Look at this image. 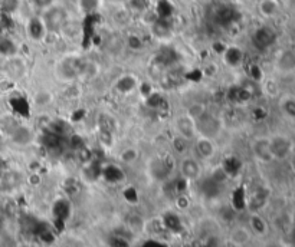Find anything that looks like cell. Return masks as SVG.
<instances>
[{"mask_svg":"<svg viewBox=\"0 0 295 247\" xmlns=\"http://www.w3.org/2000/svg\"><path fill=\"white\" fill-rule=\"evenodd\" d=\"M42 20L45 23V28L48 32H59L61 29L65 28L68 23V12L62 6L52 5L51 8L45 9Z\"/></svg>","mask_w":295,"mask_h":247,"instance_id":"obj_1","label":"cell"},{"mask_svg":"<svg viewBox=\"0 0 295 247\" xmlns=\"http://www.w3.org/2000/svg\"><path fill=\"white\" fill-rule=\"evenodd\" d=\"M194 124H196L198 134H200V137H206V138H216L222 130V122L219 118L209 112H205L194 121Z\"/></svg>","mask_w":295,"mask_h":247,"instance_id":"obj_2","label":"cell"},{"mask_svg":"<svg viewBox=\"0 0 295 247\" xmlns=\"http://www.w3.org/2000/svg\"><path fill=\"white\" fill-rule=\"evenodd\" d=\"M238 19L239 12L232 3H220L213 13L215 23L219 26H223V28H228L230 25H233Z\"/></svg>","mask_w":295,"mask_h":247,"instance_id":"obj_3","label":"cell"},{"mask_svg":"<svg viewBox=\"0 0 295 247\" xmlns=\"http://www.w3.org/2000/svg\"><path fill=\"white\" fill-rule=\"evenodd\" d=\"M269 145H271V152L274 160H285L291 155L294 144L292 141L285 137V135H275L269 138Z\"/></svg>","mask_w":295,"mask_h":247,"instance_id":"obj_4","label":"cell"},{"mask_svg":"<svg viewBox=\"0 0 295 247\" xmlns=\"http://www.w3.org/2000/svg\"><path fill=\"white\" fill-rule=\"evenodd\" d=\"M276 42L275 30L269 26H259L252 33V43L259 50H267Z\"/></svg>","mask_w":295,"mask_h":247,"instance_id":"obj_5","label":"cell"},{"mask_svg":"<svg viewBox=\"0 0 295 247\" xmlns=\"http://www.w3.org/2000/svg\"><path fill=\"white\" fill-rule=\"evenodd\" d=\"M173 158L166 155V157H159L152 162L150 165V171H152L153 177L156 180H164L170 175V172L173 170Z\"/></svg>","mask_w":295,"mask_h":247,"instance_id":"obj_6","label":"cell"},{"mask_svg":"<svg viewBox=\"0 0 295 247\" xmlns=\"http://www.w3.org/2000/svg\"><path fill=\"white\" fill-rule=\"evenodd\" d=\"M252 152L259 161L271 162L274 160L272 152H271V145H269V138H257L252 143Z\"/></svg>","mask_w":295,"mask_h":247,"instance_id":"obj_7","label":"cell"},{"mask_svg":"<svg viewBox=\"0 0 295 247\" xmlns=\"http://www.w3.org/2000/svg\"><path fill=\"white\" fill-rule=\"evenodd\" d=\"M176 128H177V131H179V135L181 137H184V138H187L189 141L193 140L194 137H196V124L194 121L191 119L189 115H181L177 118V121H176Z\"/></svg>","mask_w":295,"mask_h":247,"instance_id":"obj_8","label":"cell"},{"mask_svg":"<svg viewBox=\"0 0 295 247\" xmlns=\"http://www.w3.org/2000/svg\"><path fill=\"white\" fill-rule=\"evenodd\" d=\"M180 170L183 178L186 180H198L200 177V164L194 158H184L180 164Z\"/></svg>","mask_w":295,"mask_h":247,"instance_id":"obj_9","label":"cell"},{"mask_svg":"<svg viewBox=\"0 0 295 247\" xmlns=\"http://www.w3.org/2000/svg\"><path fill=\"white\" fill-rule=\"evenodd\" d=\"M276 68L281 71V72H294L295 71V50L292 49H286L282 50L281 55L276 59Z\"/></svg>","mask_w":295,"mask_h":247,"instance_id":"obj_10","label":"cell"},{"mask_svg":"<svg viewBox=\"0 0 295 247\" xmlns=\"http://www.w3.org/2000/svg\"><path fill=\"white\" fill-rule=\"evenodd\" d=\"M26 30H28L29 38L32 40H42L45 38L46 32H48L42 18H30L28 22V26H26Z\"/></svg>","mask_w":295,"mask_h":247,"instance_id":"obj_11","label":"cell"},{"mask_svg":"<svg viewBox=\"0 0 295 247\" xmlns=\"http://www.w3.org/2000/svg\"><path fill=\"white\" fill-rule=\"evenodd\" d=\"M251 98H252L251 92L243 85H233L229 88L228 99L232 104H247Z\"/></svg>","mask_w":295,"mask_h":247,"instance_id":"obj_12","label":"cell"},{"mask_svg":"<svg viewBox=\"0 0 295 247\" xmlns=\"http://www.w3.org/2000/svg\"><path fill=\"white\" fill-rule=\"evenodd\" d=\"M100 16H98V13H89V15H86L85 20H84V26H82V32H84V42H88V40H91V38L94 36V33H95V28L96 25L100 23Z\"/></svg>","mask_w":295,"mask_h":247,"instance_id":"obj_13","label":"cell"},{"mask_svg":"<svg viewBox=\"0 0 295 247\" xmlns=\"http://www.w3.org/2000/svg\"><path fill=\"white\" fill-rule=\"evenodd\" d=\"M196 150L199 152V155L205 160H209L215 155V145L212 143V138L206 137H200L196 141Z\"/></svg>","mask_w":295,"mask_h":247,"instance_id":"obj_14","label":"cell"},{"mask_svg":"<svg viewBox=\"0 0 295 247\" xmlns=\"http://www.w3.org/2000/svg\"><path fill=\"white\" fill-rule=\"evenodd\" d=\"M223 59L229 67H238L243 59V52L238 46H226V49L223 50Z\"/></svg>","mask_w":295,"mask_h":247,"instance_id":"obj_15","label":"cell"},{"mask_svg":"<svg viewBox=\"0 0 295 247\" xmlns=\"http://www.w3.org/2000/svg\"><path fill=\"white\" fill-rule=\"evenodd\" d=\"M152 30H153V33H154L157 38H167V36L172 33V25H170V20L157 18V19L153 22Z\"/></svg>","mask_w":295,"mask_h":247,"instance_id":"obj_16","label":"cell"},{"mask_svg":"<svg viewBox=\"0 0 295 247\" xmlns=\"http://www.w3.org/2000/svg\"><path fill=\"white\" fill-rule=\"evenodd\" d=\"M259 13L265 18H275L279 13L278 0H261L259 2Z\"/></svg>","mask_w":295,"mask_h":247,"instance_id":"obj_17","label":"cell"},{"mask_svg":"<svg viewBox=\"0 0 295 247\" xmlns=\"http://www.w3.org/2000/svg\"><path fill=\"white\" fill-rule=\"evenodd\" d=\"M240 167H242V162L239 158L230 155V157H226L223 162H222V170L225 171V174L228 177H235L236 174H239L240 171Z\"/></svg>","mask_w":295,"mask_h":247,"instance_id":"obj_18","label":"cell"},{"mask_svg":"<svg viewBox=\"0 0 295 247\" xmlns=\"http://www.w3.org/2000/svg\"><path fill=\"white\" fill-rule=\"evenodd\" d=\"M115 88H117L120 92H123V94H130V92H133L134 89L137 88V78H134V76L131 75L121 76V78L117 81Z\"/></svg>","mask_w":295,"mask_h":247,"instance_id":"obj_19","label":"cell"},{"mask_svg":"<svg viewBox=\"0 0 295 247\" xmlns=\"http://www.w3.org/2000/svg\"><path fill=\"white\" fill-rule=\"evenodd\" d=\"M18 53V46L16 43L8 36L0 35V55L8 57H13Z\"/></svg>","mask_w":295,"mask_h":247,"instance_id":"obj_20","label":"cell"},{"mask_svg":"<svg viewBox=\"0 0 295 247\" xmlns=\"http://www.w3.org/2000/svg\"><path fill=\"white\" fill-rule=\"evenodd\" d=\"M230 238H232V241L235 244L243 246V244H247L248 241L251 240V228L242 227V226L233 228L232 233H230Z\"/></svg>","mask_w":295,"mask_h":247,"instance_id":"obj_21","label":"cell"},{"mask_svg":"<svg viewBox=\"0 0 295 247\" xmlns=\"http://www.w3.org/2000/svg\"><path fill=\"white\" fill-rule=\"evenodd\" d=\"M101 175H104L105 180L110 181V182H120V181L124 180V172L118 165H108V167H105Z\"/></svg>","mask_w":295,"mask_h":247,"instance_id":"obj_22","label":"cell"},{"mask_svg":"<svg viewBox=\"0 0 295 247\" xmlns=\"http://www.w3.org/2000/svg\"><path fill=\"white\" fill-rule=\"evenodd\" d=\"M12 140L19 145H26L32 141V133L26 127H18L12 134Z\"/></svg>","mask_w":295,"mask_h":247,"instance_id":"obj_23","label":"cell"},{"mask_svg":"<svg viewBox=\"0 0 295 247\" xmlns=\"http://www.w3.org/2000/svg\"><path fill=\"white\" fill-rule=\"evenodd\" d=\"M42 143L48 150H58V148L62 147V135H58V134L52 133V131H48L46 134H43Z\"/></svg>","mask_w":295,"mask_h":247,"instance_id":"obj_24","label":"cell"},{"mask_svg":"<svg viewBox=\"0 0 295 247\" xmlns=\"http://www.w3.org/2000/svg\"><path fill=\"white\" fill-rule=\"evenodd\" d=\"M69 211H71V207L67 200H58L54 204V216L59 221H65L69 216Z\"/></svg>","mask_w":295,"mask_h":247,"instance_id":"obj_25","label":"cell"},{"mask_svg":"<svg viewBox=\"0 0 295 247\" xmlns=\"http://www.w3.org/2000/svg\"><path fill=\"white\" fill-rule=\"evenodd\" d=\"M156 13L160 19H170L173 15V5L170 0H159L156 5Z\"/></svg>","mask_w":295,"mask_h":247,"instance_id":"obj_26","label":"cell"},{"mask_svg":"<svg viewBox=\"0 0 295 247\" xmlns=\"http://www.w3.org/2000/svg\"><path fill=\"white\" fill-rule=\"evenodd\" d=\"M249 228H251V231H254V233H257V234H265L267 233V223H265V220L262 219L261 216H258V214H254V216H251V219H249Z\"/></svg>","mask_w":295,"mask_h":247,"instance_id":"obj_27","label":"cell"},{"mask_svg":"<svg viewBox=\"0 0 295 247\" xmlns=\"http://www.w3.org/2000/svg\"><path fill=\"white\" fill-rule=\"evenodd\" d=\"M98 125H100V131L101 133H114L115 122L114 119H113V116H110L108 114H101L98 116Z\"/></svg>","mask_w":295,"mask_h":247,"instance_id":"obj_28","label":"cell"},{"mask_svg":"<svg viewBox=\"0 0 295 247\" xmlns=\"http://www.w3.org/2000/svg\"><path fill=\"white\" fill-rule=\"evenodd\" d=\"M10 105H12V108H13V111H15L16 114L23 115V116H26V115L29 114L28 101H26L25 98H22V96H16V98H12V101H10Z\"/></svg>","mask_w":295,"mask_h":247,"instance_id":"obj_29","label":"cell"},{"mask_svg":"<svg viewBox=\"0 0 295 247\" xmlns=\"http://www.w3.org/2000/svg\"><path fill=\"white\" fill-rule=\"evenodd\" d=\"M156 60H157V62H160L162 65H172L173 62L176 60V53H174V50H173V49L164 48L157 53Z\"/></svg>","mask_w":295,"mask_h":247,"instance_id":"obj_30","label":"cell"},{"mask_svg":"<svg viewBox=\"0 0 295 247\" xmlns=\"http://www.w3.org/2000/svg\"><path fill=\"white\" fill-rule=\"evenodd\" d=\"M163 223H164V227L172 230V231H179L181 227L180 219L174 213H167L163 219Z\"/></svg>","mask_w":295,"mask_h":247,"instance_id":"obj_31","label":"cell"},{"mask_svg":"<svg viewBox=\"0 0 295 247\" xmlns=\"http://www.w3.org/2000/svg\"><path fill=\"white\" fill-rule=\"evenodd\" d=\"M247 193L243 190V187H239L235 190L233 193V200H232V203H233V206H235V209L236 210H243L247 207Z\"/></svg>","mask_w":295,"mask_h":247,"instance_id":"obj_32","label":"cell"},{"mask_svg":"<svg viewBox=\"0 0 295 247\" xmlns=\"http://www.w3.org/2000/svg\"><path fill=\"white\" fill-rule=\"evenodd\" d=\"M20 8V0H2L0 2V10L6 15L10 16L15 12H18Z\"/></svg>","mask_w":295,"mask_h":247,"instance_id":"obj_33","label":"cell"},{"mask_svg":"<svg viewBox=\"0 0 295 247\" xmlns=\"http://www.w3.org/2000/svg\"><path fill=\"white\" fill-rule=\"evenodd\" d=\"M281 109L288 118H295V98L294 96H285L281 101Z\"/></svg>","mask_w":295,"mask_h":247,"instance_id":"obj_34","label":"cell"},{"mask_svg":"<svg viewBox=\"0 0 295 247\" xmlns=\"http://www.w3.org/2000/svg\"><path fill=\"white\" fill-rule=\"evenodd\" d=\"M172 144H173L174 151L179 152V154H183V152H186L187 150H189V140H187V138H184V137H181V135L174 137Z\"/></svg>","mask_w":295,"mask_h":247,"instance_id":"obj_35","label":"cell"},{"mask_svg":"<svg viewBox=\"0 0 295 247\" xmlns=\"http://www.w3.org/2000/svg\"><path fill=\"white\" fill-rule=\"evenodd\" d=\"M79 6H81V9L84 10L86 15L95 13L98 6H100V0H79Z\"/></svg>","mask_w":295,"mask_h":247,"instance_id":"obj_36","label":"cell"},{"mask_svg":"<svg viewBox=\"0 0 295 247\" xmlns=\"http://www.w3.org/2000/svg\"><path fill=\"white\" fill-rule=\"evenodd\" d=\"M206 112V108L203 106L202 104H193L189 108V111H187V115L190 116L193 121H196L198 118H200L202 115Z\"/></svg>","mask_w":295,"mask_h":247,"instance_id":"obj_37","label":"cell"},{"mask_svg":"<svg viewBox=\"0 0 295 247\" xmlns=\"http://www.w3.org/2000/svg\"><path fill=\"white\" fill-rule=\"evenodd\" d=\"M121 160H123L125 164H131L137 160V151L134 148H127L121 152Z\"/></svg>","mask_w":295,"mask_h":247,"instance_id":"obj_38","label":"cell"},{"mask_svg":"<svg viewBox=\"0 0 295 247\" xmlns=\"http://www.w3.org/2000/svg\"><path fill=\"white\" fill-rule=\"evenodd\" d=\"M249 79L254 81V82L261 81L262 79V69L258 65H251L249 67Z\"/></svg>","mask_w":295,"mask_h":247,"instance_id":"obj_39","label":"cell"},{"mask_svg":"<svg viewBox=\"0 0 295 247\" xmlns=\"http://www.w3.org/2000/svg\"><path fill=\"white\" fill-rule=\"evenodd\" d=\"M69 144H71V147H72L74 150H76V151L81 150L82 147H85V141H84L82 137H79V135H72Z\"/></svg>","mask_w":295,"mask_h":247,"instance_id":"obj_40","label":"cell"},{"mask_svg":"<svg viewBox=\"0 0 295 247\" xmlns=\"http://www.w3.org/2000/svg\"><path fill=\"white\" fill-rule=\"evenodd\" d=\"M51 94H48L46 91H42V92H39L38 95H36V99H35V102L38 105H46L51 102Z\"/></svg>","mask_w":295,"mask_h":247,"instance_id":"obj_41","label":"cell"},{"mask_svg":"<svg viewBox=\"0 0 295 247\" xmlns=\"http://www.w3.org/2000/svg\"><path fill=\"white\" fill-rule=\"evenodd\" d=\"M127 43H128V46L131 49H135V50H138V49L143 48V40L138 38V36H130L128 40H127Z\"/></svg>","mask_w":295,"mask_h":247,"instance_id":"obj_42","label":"cell"},{"mask_svg":"<svg viewBox=\"0 0 295 247\" xmlns=\"http://www.w3.org/2000/svg\"><path fill=\"white\" fill-rule=\"evenodd\" d=\"M32 3L38 8V9H48L54 5V0H32Z\"/></svg>","mask_w":295,"mask_h":247,"instance_id":"obj_43","label":"cell"},{"mask_svg":"<svg viewBox=\"0 0 295 247\" xmlns=\"http://www.w3.org/2000/svg\"><path fill=\"white\" fill-rule=\"evenodd\" d=\"M147 3H149V0H133L134 8L140 10L145 9V8H147Z\"/></svg>","mask_w":295,"mask_h":247,"instance_id":"obj_44","label":"cell"},{"mask_svg":"<svg viewBox=\"0 0 295 247\" xmlns=\"http://www.w3.org/2000/svg\"><path fill=\"white\" fill-rule=\"evenodd\" d=\"M125 199L128 200V201H137V191L134 190V189H128V190L125 191Z\"/></svg>","mask_w":295,"mask_h":247,"instance_id":"obj_45","label":"cell"},{"mask_svg":"<svg viewBox=\"0 0 295 247\" xmlns=\"http://www.w3.org/2000/svg\"><path fill=\"white\" fill-rule=\"evenodd\" d=\"M189 79L191 81H200V78H202V72L200 71H194V72H191V75H187Z\"/></svg>","mask_w":295,"mask_h":247,"instance_id":"obj_46","label":"cell"},{"mask_svg":"<svg viewBox=\"0 0 295 247\" xmlns=\"http://www.w3.org/2000/svg\"><path fill=\"white\" fill-rule=\"evenodd\" d=\"M143 247H166L160 241H147Z\"/></svg>","mask_w":295,"mask_h":247,"instance_id":"obj_47","label":"cell"},{"mask_svg":"<svg viewBox=\"0 0 295 247\" xmlns=\"http://www.w3.org/2000/svg\"><path fill=\"white\" fill-rule=\"evenodd\" d=\"M220 3H233L235 0H219Z\"/></svg>","mask_w":295,"mask_h":247,"instance_id":"obj_48","label":"cell"},{"mask_svg":"<svg viewBox=\"0 0 295 247\" xmlns=\"http://www.w3.org/2000/svg\"><path fill=\"white\" fill-rule=\"evenodd\" d=\"M0 228H2V219H0Z\"/></svg>","mask_w":295,"mask_h":247,"instance_id":"obj_49","label":"cell"},{"mask_svg":"<svg viewBox=\"0 0 295 247\" xmlns=\"http://www.w3.org/2000/svg\"><path fill=\"white\" fill-rule=\"evenodd\" d=\"M0 2H2V0H0Z\"/></svg>","mask_w":295,"mask_h":247,"instance_id":"obj_50","label":"cell"}]
</instances>
